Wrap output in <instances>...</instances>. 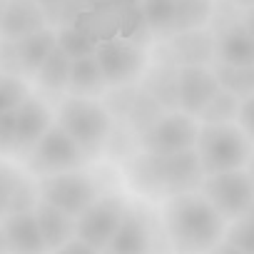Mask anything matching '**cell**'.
I'll use <instances>...</instances> for the list:
<instances>
[{
  "instance_id": "31",
  "label": "cell",
  "mask_w": 254,
  "mask_h": 254,
  "mask_svg": "<svg viewBox=\"0 0 254 254\" xmlns=\"http://www.w3.org/2000/svg\"><path fill=\"white\" fill-rule=\"evenodd\" d=\"M28 97V85L20 80V75L0 72V112L15 110Z\"/></svg>"
},
{
  "instance_id": "13",
  "label": "cell",
  "mask_w": 254,
  "mask_h": 254,
  "mask_svg": "<svg viewBox=\"0 0 254 254\" xmlns=\"http://www.w3.org/2000/svg\"><path fill=\"white\" fill-rule=\"evenodd\" d=\"M214 60L219 65H254V40L249 20H234L217 28Z\"/></svg>"
},
{
  "instance_id": "12",
  "label": "cell",
  "mask_w": 254,
  "mask_h": 254,
  "mask_svg": "<svg viewBox=\"0 0 254 254\" xmlns=\"http://www.w3.org/2000/svg\"><path fill=\"white\" fill-rule=\"evenodd\" d=\"M219 90L214 72L207 65H180L177 67V110L197 117L207 100Z\"/></svg>"
},
{
  "instance_id": "28",
  "label": "cell",
  "mask_w": 254,
  "mask_h": 254,
  "mask_svg": "<svg viewBox=\"0 0 254 254\" xmlns=\"http://www.w3.org/2000/svg\"><path fill=\"white\" fill-rule=\"evenodd\" d=\"M55 45L70 58H85V55H92L95 53V40L90 35H85L77 25H63L58 33H55Z\"/></svg>"
},
{
  "instance_id": "19",
  "label": "cell",
  "mask_w": 254,
  "mask_h": 254,
  "mask_svg": "<svg viewBox=\"0 0 254 254\" xmlns=\"http://www.w3.org/2000/svg\"><path fill=\"white\" fill-rule=\"evenodd\" d=\"M33 212H35V222H38L40 237L45 242V249L60 252V247L75 234V217H70L63 209L48 204L45 199H38Z\"/></svg>"
},
{
  "instance_id": "18",
  "label": "cell",
  "mask_w": 254,
  "mask_h": 254,
  "mask_svg": "<svg viewBox=\"0 0 254 254\" xmlns=\"http://www.w3.org/2000/svg\"><path fill=\"white\" fill-rule=\"evenodd\" d=\"M3 219V232L8 237L10 252H25V254H35V252H45V242L40 237L38 222H35V212L25 209V212H8L0 217Z\"/></svg>"
},
{
  "instance_id": "23",
  "label": "cell",
  "mask_w": 254,
  "mask_h": 254,
  "mask_svg": "<svg viewBox=\"0 0 254 254\" xmlns=\"http://www.w3.org/2000/svg\"><path fill=\"white\" fill-rule=\"evenodd\" d=\"M70 58L55 45L48 58L43 60L40 70L35 72V80L43 90H50V92H60L67 87V75H70Z\"/></svg>"
},
{
  "instance_id": "27",
  "label": "cell",
  "mask_w": 254,
  "mask_h": 254,
  "mask_svg": "<svg viewBox=\"0 0 254 254\" xmlns=\"http://www.w3.org/2000/svg\"><path fill=\"white\" fill-rule=\"evenodd\" d=\"M145 25L152 35L167 38L172 33V20H175V8L177 0H140Z\"/></svg>"
},
{
  "instance_id": "3",
  "label": "cell",
  "mask_w": 254,
  "mask_h": 254,
  "mask_svg": "<svg viewBox=\"0 0 254 254\" xmlns=\"http://www.w3.org/2000/svg\"><path fill=\"white\" fill-rule=\"evenodd\" d=\"M72 25H77L95 43L110 38H127L142 45V35L150 33L142 18L140 0H95L75 15Z\"/></svg>"
},
{
  "instance_id": "7",
  "label": "cell",
  "mask_w": 254,
  "mask_h": 254,
  "mask_svg": "<svg viewBox=\"0 0 254 254\" xmlns=\"http://www.w3.org/2000/svg\"><path fill=\"white\" fill-rule=\"evenodd\" d=\"M38 194L40 199L63 209L65 214L77 217L100 197V185L87 172H82V167H75L65 172L43 175V180L38 182Z\"/></svg>"
},
{
  "instance_id": "39",
  "label": "cell",
  "mask_w": 254,
  "mask_h": 254,
  "mask_svg": "<svg viewBox=\"0 0 254 254\" xmlns=\"http://www.w3.org/2000/svg\"><path fill=\"white\" fill-rule=\"evenodd\" d=\"M38 5H53V3H60V0H35Z\"/></svg>"
},
{
  "instance_id": "34",
  "label": "cell",
  "mask_w": 254,
  "mask_h": 254,
  "mask_svg": "<svg viewBox=\"0 0 254 254\" xmlns=\"http://www.w3.org/2000/svg\"><path fill=\"white\" fill-rule=\"evenodd\" d=\"M0 152H15V110L0 112Z\"/></svg>"
},
{
  "instance_id": "30",
  "label": "cell",
  "mask_w": 254,
  "mask_h": 254,
  "mask_svg": "<svg viewBox=\"0 0 254 254\" xmlns=\"http://www.w3.org/2000/svg\"><path fill=\"white\" fill-rule=\"evenodd\" d=\"M222 242H227L232 247V252H242V254L254 252V222H252V212L244 214V217L232 219L229 227L224 224Z\"/></svg>"
},
{
  "instance_id": "1",
  "label": "cell",
  "mask_w": 254,
  "mask_h": 254,
  "mask_svg": "<svg viewBox=\"0 0 254 254\" xmlns=\"http://www.w3.org/2000/svg\"><path fill=\"white\" fill-rule=\"evenodd\" d=\"M127 175H130V182L135 185L137 192L160 199L182 192H194L199 190V182L204 177L194 147L172 155H155L142 150L140 155L130 157Z\"/></svg>"
},
{
  "instance_id": "20",
  "label": "cell",
  "mask_w": 254,
  "mask_h": 254,
  "mask_svg": "<svg viewBox=\"0 0 254 254\" xmlns=\"http://www.w3.org/2000/svg\"><path fill=\"white\" fill-rule=\"evenodd\" d=\"M70 95L77 97H97L107 90L105 75L95 60V55H85V58H75L70 63V75H67V87Z\"/></svg>"
},
{
  "instance_id": "37",
  "label": "cell",
  "mask_w": 254,
  "mask_h": 254,
  "mask_svg": "<svg viewBox=\"0 0 254 254\" xmlns=\"http://www.w3.org/2000/svg\"><path fill=\"white\" fill-rule=\"evenodd\" d=\"M0 252H10V244H8V237H5L3 227H0Z\"/></svg>"
},
{
  "instance_id": "10",
  "label": "cell",
  "mask_w": 254,
  "mask_h": 254,
  "mask_svg": "<svg viewBox=\"0 0 254 254\" xmlns=\"http://www.w3.org/2000/svg\"><path fill=\"white\" fill-rule=\"evenodd\" d=\"M199 125L182 110H165L147 130L140 132V147L155 155H172L192 150L197 142Z\"/></svg>"
},
{
  "instance_id": "29",
  "label": "cell",
  "mask_w": 254,
  "mask_h": 254,
  "mask_svg": "<svg viewBox=\"0 0 254 254\" xmlns=\"http://www.w3.org/2000/svg\"><path fill=\"white\" fill-rule=\"evenodd\" d=\"M237 107H239V97L219 87V90L207 100V105L199 110L197 117H199L202 122H234Z\"/></svg>"
},
{
  "instance_id": "36",
  "label": "cell",
  "mask_w": 254,
  "mask_h": 254,
  "mask_svg": "<svg viewBox=\"0 0 254 254\" xmlns=\"http://www.w3.org/2000/svg\"><path fill=\"white\" fill-rule=\"evenodd\" d=\"M0 72H8V75H20L15 40L0 38Z\"/></svg>"
},
{
  "instance_id": "24",
  "label": "cell",
  "mask_w": 254,
  "mask_h": 254,
  "mask_svg": "<svg viewBox=\"0 0 254 254\" xmlns=\"http://www.w3.org/2000/svg\"><path fill=\"white\" fill-rule=\"evenodd\" d=\"M212 8H214V0H177L175 20H172V33L204 28L212 20Z\"/></svg>"
},
{
  "instance_id": "11",
  "label": "cell",
  "mask_w": 254,
  "mask_h": 254,
  "mask_svg": "<svg viewBox=\"0 0 254 254\" xmlns=\"http://www.w3.org/2000/svg\"><path fill=\"white\" fill-rule=\"evenodd\" d=\"M125 199L117 194L97 197L85 212L75 217V234L85 239L95 252H105L110 237L115 234L122 214H125Z\"/></svg>"
},
{
  "instance_id": "35",
  "label": "cell",
  "mask_w": 254,
  "mask_h": 254,
  "mask_svg": "<svg viewBox=\"0 0 254 254\" xmlns=\"http://www.w3.org/2000/svg\"><path fill=\"white\" fill-rule=\"evenodd\" d=\"M252 115H254V95L242 97L239 100V107H237V115H234V125L239 127L247 137L254 135V120H252Z\"/></svg>"
},
{
  "instance_id": "32",
  "label": "cell",
  "mask_w": 254,
  "mask_h": 254,
  "mask_svg": "<svg viewBox=\"0 0 254 254\" xmlns=\"http://www.w3.org/2000/svg\"><path fill=\"white\" fill-rule=\"evenodd\" d=\"M38 199H40L38 185H35L33 180H28V177H20V182H18L13 197H10L8 212H25V209H33ZM8 212H5V214H8Z\"/></svg>"
},
{
  "instance_id": "16",
  "label": "cell",
  "mask_w": 254,
  "mask_h": 254,
  "mask_svg": "<svg viewBox=\"0 0 254 254\" xmlns=\"http://www.w3.org/2000/svg\"><path fill=\"white\" fill-rule=\"evenodd\" d=\"M53 122L50 107L40 97H25L15 107V152L23 157L30 152V147L40 140V135L48 130V125Z\"/></svg>"
},
{
  "instance_id": "2",
  "label": "cell",
  "mask_w": 254,
  "mask_h": 254,
  "mask_svg": "<svg viewBox=\"0 0 254 254\" xmlns=\"http://www.w3.org/2000/svg\"><path fill=\"white\" fill-rule=\"evenodd\" d=\"M224 224V217L199 194V190L167 197L165 229L177 252L212 249L222 239Z\"/></svg>"
},
{
  "instance_id": "6",
  "label": "cell",
  "mask_w": 254,
  "mask_h": 254,
  "mask_svg": "<svg viewBox=\"0 0 254 254\" xmlns=\"http://www.w3.org/2000/svg\"><path fill=\"white\" fill-rule=\"evenodd\" d=\"M199 194L224 217V222H232L252 212L254 204L252 175L247 167L204 175L199 182Z\"/></svg>"
},
{
  "instance_id": "17",
  "label": "cell",
  "mask_w": 254,
  "mask_h": 254,
  "mask_svg": "<svg viewBox=\"0 0 254 254\" xmlns=\"http://www.w3.org/2000/svg\"><path fill=\"white\" fill-rule=\"evenodd\" d=\"M48 25L43 5L35 0H8L3 20H0V38L8 40H23Z\"/></svg>"
},
{
  "instance_id": "26",
  "label": "cell",
  "mask_w": 254,
  "mask_h": 254,
  "mask_svg": "<svg viewBox=\"0 0 254 254\" xmlns=\"http://www.w3.org/2000/svg\"><path fill=\"white\" fill-rule=\"evenodd\" d=\"M162 112H165V107H162L150 92H145L142 87H137V92H135L130 107H127V112H125V122L140 135L142 130H147V127H150Z\"/></svg>"
},
{
  "instance_id": "21",
  "label": "cell",
  "mask_w": 254,
  "mask_h": 254,
  "mask_svg": "<svg viewBox=\"0 0 254 254\" xmlns=\"http://www.w3.org/2000/svg\"><path fill=\"white\" fill-rule=\"evenodd\" d=\"M55 48V30H50L48 25L23 40H15V50H18V65H20V75L35 77V72L40 70L43 60L48 58V53Z\"/></svg>"
},
{
  "instance_id": "14",
  "label": "cell",
  "mask_w": 254,
  "mask_h": 254,
  "mask_svg": "<svg viewBox=\"0 0 254 254\" xmlns=\"http://www.w3.org/2000/svg\"><path fill=\"white\" fill-rule=\"evenodd\" d=\"M152 249V229H150V219L140 207H125V214L115 229V234L110 237L105 252H115V254H140V252H150Z\"/></svg>"
},
{
  "instance_id": "38",
  "label": "cell",
  "mask_w": 254,
  "mask_h": 254,
  "mask_svg": "<svg viewBox=\"0 0 254 254\" xmlns=\"http://www.w3.org/2000/svg\"><path fill=\"white\" fill-rule=\"evenodd\" d=\"M229 3H234L239 8H252V0H229Z\"/></svg>"
},
{
  "instance_id": "25",
  "label": "cell",
  "mask_w": 254,
  "mask_h": 254,
  "mask_svg": "<svg viewBox=\"0 0 254 254\" xmlns=\"http://www.w3.org/2000/svg\"><path fill=\"white\" fill-rule=\"evenodd\" d=\"M217 77V85L232 95L249 97L254 95V65H219L212 70Z\"/></svg>"
},
{
  "instance_id": "15",
  "label": "cell",
  "mask_w": 254,
  "mask_h": 254,
  "mask_svg": "<svg viewBox=\"0 0 254 254\" xmlns=\"http://www.w3.org/2000/svg\"><path fill=\"white\" fill-rule=\"evenodd\" d=\"M167 55H172L165 63L172 65H209L214 60V35L207 33L204 28L199 30H182L167 35L165 43Z\"/></svg>"
},
{
  "instance_id": "8",
  "label": "cell",
  "mask_w": 254,
  "mask_h": 254,
  "mask_svg": "<svg viewBox=\"0 0 254 254\" xmlns=\"http://www.w3.org/2000/svg\"><path fill=\"white\" fill-rule=\"evenodd\" d=\"M28 170L35 175H53L82 167L87 162V155L77 147V142L63 130L58 122H50L48 130L40 135V140L30 147L25 155Z\"/></svg>"
},
{
  "instance_id": "40",
  "label": "cell",
  "mask_w": 254,
  "mask_h": 254,
  "mask_svg": "<svg viewBox=\"0 0 254 254\" xmlns=\"http://www.w3.org/2000/svg\"><path fill=\"white\" fill-rule=\"evenodd\" d=\"M5 5H8V0H0V20H3V13H5Z\"/></svg>"
},
{
  "instance_id": "4",
  "label": "cell",
  "mask_w": 254,
  "mask_h": 254,
  "mask_svg": "<svg viewBox=\"0 0 254 254\" xmlns=\"http://www.w3.org/2000/svg\"><path fill=\"white\" fill-rule=\"evenodd\" d=\"M194 152L204 175L247 167L252 137H247L234 122H204L197 132Z\"/></svg>"
},
{
  "instance_id": "41",
  "label": "cell",
  "mask_w": 254,
  "mask_h": 254,
  "mask_svg": "<svg viewBox=\"0 0 254 254\" xmlns=\"http://www.w3.org/2000/svg\"><path fill=\"white\" fill-rule=\"evenodd\" d=\"M87 3H95V0H87Z\"/></svg>"
},
{
  "instance_id": "9",
  "label": "cell",
  "mask_w": 254,
  "mask_h": 254,
  "mask_svg": "<svg viewBox=\"0 0 254 254\" xmlns=\"http://www.w3.org/2000/svg\"><path fill=\"white\" fill-rule=\"evenodd\" d=\"M95 60L105 75L107 87H125L132 85L147 63L145 55V45L127 40V38H110V40H100L95 43Z\"/></svg>"
},
{
  "instance_id": "33",
  "label": "cell",
  "mask_w": 254,
  "mask_h": 254,
  "mask_svg": "<svg viewBox=\"0 0 254 254\" xmlns=\"http://www.w3.org/2000/svg\"><path fill=\"white\" fill-rule=\"evenodd\" d=\"M20 172L8 167V165H0V217H3L8 212V204H10V197L20 182Z\"/></svg>"
},
{
  "instance_id": "5",
  "label": "cell",
  "mask_w": 254,
  "mask_h": 254,
  "mask_svg": "<svg viewBox=\"0 0 254 254\" xmlns=\"http://www.w3.org/2000/svg\"><path fill=\"white\" fill-rule=\"evenodd\" d=\"M58 125L77 142V147L95 157L107 140V132L112 127L110 112L105 105H100L95 97H67L58 110Z\"/></svg>"
},
{
  "instance_id": "22",
  "label": "cell",
  "mask_w": 254,
  "mask_h": 254,
  "mask_svg": "<svg viewBox=\"0 0 254 254\" xmlns=\"http://www.w3.org/2000/svg\"><path fill=\"white\" fill-rule=\"evenodd\" d=\"M142 90L150 92L165 110H177V65L165 60L155 65L145 77Z\"/></svg>"
}]
</instances>
